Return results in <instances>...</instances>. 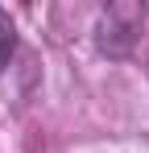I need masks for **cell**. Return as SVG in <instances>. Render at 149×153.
Masks as SVG:
<instances>
[{
	"label": "cell",
	"instance_id": "1",
	"mask_svg": "<svg viewBox=\"0 0 149 153\" xmlns=\"http://www.w3.org/2000/svg\"><path fill=\"white\" fill-rule=\"evenodd\" d=\"M141 29H145L141 4H108L95 21V46L108 58H128L141 42Z\"/></svg>",
	"mask_w": 149,
	"mask_h": 153
},
{
	"label": "cell",
	"instance_id": "2",
	"mask_svg": "<svg viewBox=\"0 0 149 153\" xmlns=\"http://www.w3.org/2000/svg\"><path fill=\"white\" fill-rule=\"evenodd\" d=\"M13 54H17V25H13L8 13L0 8V71L13 62Z\"/></svg>",
	"mask_w": 149,
	"mask_h": 153
}]
</instances>
